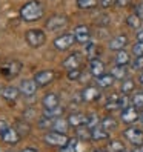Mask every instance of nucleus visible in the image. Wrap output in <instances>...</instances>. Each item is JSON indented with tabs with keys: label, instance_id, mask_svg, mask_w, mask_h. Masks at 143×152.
<instances>
[{
	"label": "nucleus",
	"instance_id": "1",
	"mask_svg": "<svg viewBox=\"0 0 143 152\" xmlns=\"http://www.w3.org/2000/svg\"><path fill=\"white\" fill-rule=\"evenodd\" d=\"M20 17L25 22H35L43 17V6L37 0H31V2L25 3L20 8Z\"/></svg>",
	"mask_w": 143,
	"mask_h": 152
},
{
	"label": "nucleus",
	"instance_id": "2",
	"mask_svg": "<svg viewBox=\"0 0 143 152\" xmlns=\"http://www.w3.org/2000/svg\"><path fill=\"white\" fill-rule=\"evenodd\" d=\"M129 106V98L128 95H119V94H114L108 98V102H106L105 104V108L108 109V111H114V109H125V108H128Z\"/></svg>",
	"mask_w": 143,
	"mask_h": 152
},
{
	"label": "nucleus",
	"instance_id": "3",
	"mask_svg": "<svg viewBox=\"0 0 143 152\" xmlns=\"http://www.w3.org/2000/svg\"><path fill=\"white\" fill-rule=\"evenodd\" d=\"M25 40L31 48H40L42 45L46 42V35H45V32L40 31V29H29L25 34Z\"/></svg>",
	"mask_w": 143,
	"mask_h": 152
},
{
	"label": "nucleus",
	"instance_id": "4",
	"mask_svg": "<svg viewBox=\"0 0 143 152\" xmlns=\"http://www.w3.org/2000/svg\"><path fill=\"white\" fill-rule=\"evenodd\" d=\"M45 141H46L48 145H51V146L63 148V146L68 145L69 138L66 137V134H60V132L52 131V132H48L46 135H45Z\"/></svg>",
	"mask_w": 143,
	"mask_h": 152
},
{
	"label": "nucleus",
	"instance_id": "5",
	"mask_svg": "<svg viewBox=\"0 0 143 152\" xmlns=\"http://www.w3.org/2000/svg\"><path fill=\"white\" fill-rule=\"evenodd\" d=\"M125 138H128V141L134 146H142L143 145V131L136 128V126H131L126 131L123 132Z\"/></svg>",
	"mask_w": 143,
	"mask_h": 152
},
{
	"label": "nucleus",
	"instance_id": "6",
	"mask_svg": "<svg viewBox=\"0 0 143 152\" xmlns=\"http://www.w3.org/2000/svg\"><path fill=\"white\" fill-rule=\"evenodd\" d=\"M68 23H69V20H68L66 15L56 14V15L49 17V20L46 22V28L49 31H57V29H62V28H66Z\"/></svg>",
	"mask_w": 143,
	"mask_h": 152
},
{
	"label": "nucleus",
	"instance_id": "7",
	"mask_svg": "<svg viewBox=\"0 0 143 152\" xmlns=\"http://www.w3.org/2000/svg\"><path fill=\"white\" fill-rule=\"evenodd\" d=\"M120 118L123 123H126V124H132V123H136L139 118H140V114H139V109L136 108V106H128V108H125L122 109V114H120Z\"/></svg>",
	"mask_w": 143,
	"mask_h": 152
},
{
	"label": "nucleus",
	"instance_id": "8",
	"mask_svg": "<svg viewBox=\"0 0 143 152\" xmlns=\"http://www.w3.org/2000/svg\"><path fill=\"white\" fill-rule=\"evenodd\" d=\"M20 71H22V63L17 60H12V61H8V63L0 69V72H2L6 78H14L15 75H19Z\"/></svg>",
	"mask_w": 143,
	"mask_h": 152
},
{
	"label": "nucleus",
	"instance_id": "9",
	"mask_svg": "<svg viewBox=\"0 0 143 152\" xmlns=\"http://www.w3.org/2000/svg\"><path fill=\"white\" fill-rule=\"evenodd\" d=\"M74 42H76L74 34H63V35H60V37H57L54 40V46L59 51H66V49H69L71 46H73Z\"/></svg>",
	"mask_w": 143,
	"mask_h": 152
},
{
	"label": "nucleus",
	"instance_id": "10",
	"mask_svg": "<svg viewBox=\"0 0 143 152\" xmlns=\"http://www.w3.org/2000/svg\"><path fill=\"white\" fill-rule=\"evenodd\" d=\"M37 83H35V80L32 78V80H22V83H20V94L22 95H25V97H31V95H34L35 92H37Z\"/></svg>",
	"mask_w": 143,
	"mask_h": 152
},
{
	"label": "nucleus",
	"instance_id": "11",
	"mask_svg": "<svg viewBox=\"0 0 143 152\" xmlns=\"http://www.w3.org/2000/svg\"><path fill=\"white\" fill-rule=\"evenodd\" d=\"M34 80H35V83H37L39 88L40 86H46V85H49L52 80H54V72L49 71V69L40 71V72H37V74L34 75Z\"/></svg>",
	"mask_w": 143,
	"mask_h": 152
},
{
	"label": "nucleus",
	"instance_id": "12",
	"mask_svg": "<svg viewBox=\"0 0 143 152\" xmlns=\"http://www.w3.org/2000/svg\"><path fill=\"white\" fill-rule=\"evenodd\" d=\"M59 102H60L59 100V95L54 94V92H49V94H46V95L43 97L42 104H43L45 111H52V109H56V108H59V106H60Z\"/></svg>",
	"mask_w": 143,
	"mask_h": 152
},
{
	"label": "nucleus",
	"instance_id": "13",
	"mask_svg": "<svg viewBox=\"0 0 143 152\" xmlns=\"http://www.w3.org/2000/svg\"><path fill=\"white\" fill-rule=\"evenodd\" d=\"M100 95H102V92H100L99 88L88 86V88H85L82 91V100L83 102H95V100L100 98Z\"/></svg>",
	"mask_w": 143,
	"mask_h": 152
},
{
	"label": "nucleus",
	"instance_id": "14",
	"mask_svg": "<svg viewBox=\"0 0 143 152\" xmlns=\"http://www.w3.org/2000/svg\"><path fill=\"white\" fill-rule=\"evenodd\" d=\"M89 35H91L89 34V28L85 25H78L74 29V37H76V42L78 43H83V45L89 43Z\"/></svg>",
	"mask_w": 143,
	"mask_h": 152
},
{
	"label": "nucleus",
	"instance_id": "15",
	"mask_svg": "<svg viewBox=\"0 0 143 152\" xmlns=\"http://www.w3.org/2000/svg\"><path fill=\"white\" fill-rule=\"evenodd\" d=\"M0 138H2L5 143H8V145H17L22 137H20V134L15 131V128H8Z\"/></svg>",
	"mask_w": 143,
	"mask_h": 152
},
{
	"label": "nucleus",
	"instance_id": "16",
	"mask_svg": "<svg viewBox=\"0 0 143 152\" xmlns=\"http://www.w3.org/2000/svg\"><path fill=\"white\" fill-rule=\"evenodd\" d=\"M89 71L94 77H100L105 74V63L99 58H92L89 60Z\"/></svg>",
	"mask_w": 143,
	"mask_h": 152
},
{
	"label": "nucleus",
	"instance_id": "17",
	"mask_svg": "<svg viewBox=\"0 0 143 152\" xmlns=\"http://www.w3.org/2000/svg\"><path fill=\"white\" fill-rule=\"evenodd\" d=\"M128 45V37L126 35H117V37H114L111 42H109V49L112 51H122L125 49V46Z\"/></svg>",
	"mask_w": 143,
	"mask_h": 152
},
{
	"label": "nucleus",
	"instance_id": "18",
	"mask_svg": "<svg viewBox=\"0 0 143 152\" xmlns=\"http://www.w3.org/2000/svg\"><path fill=\"white\" fill-rule=\"evenodd\" d=\"M78 65H80V56L77 54V52H74V54L68 56V57L63 60V63H62V66L66 68L68 71H71V69H77Z\"/></svg>",
	"mask_w": 143,
	"mask_h": 152
},
{
	"label": "nucleus",
	"instance_id": "19",
	"mask_svg": "<svg viewBox=\"0 0 143 152\" xmlns=\"http://www.w3.org/2000/svg\"><path fill=\"white\" fill-rule=\"evenodd\" d=\"M19 95H20V89L14 88V86H6L2 91V97L5 98L6 102H15Z\"/></svg>",
	"mask_w": 143,
	"mask_h": 152
},
{
	"label": "nucleus",
	"instance_id": "20",
	"mask_svg": "<svg viewBox=\"0 0 143 152\" xmlns=\"http://www.w3.org/2000/svg\"><path fill=\"white\" fill-rule=\"evenodd\" d=\"M68 121H69V126H74V128L83 126V124H86V115L80 112H74L68 117Z\"/></svg>",
	"mask_w": 143,
	"mask_h": 152
},
{
	"label": "nucleus",
	"instance_id": "21",
	"mask_svg": "<svg viewBox=\"0 0 143 152\" xmlns=\"http://www.w3.org/2000/svg\"><path fill=\"white\" fill-rule=\"evenodd\" d=\"M91 137H92L91 140H97V141H99V140H106L109 137V132L106 131L105 128H102L100 124H97L95 128L91 129Z\"/></svg>",
	"mask_w": 143,
	"mask_h": 152
},
{
	"label": "nucleus",
	"instance_id": "22",
	"mask_svg": "<svg viewBox=\"0 0 143 152\" xmlns=\"http://www.w3.org/2000/svg\"><path fill=\"white\" fill-rule=\"evenodd\" d=\"M69 128V121L62 118V117H57L54 121H52V129H54L56 132H60V134H66Z\"/></svg>",
	"mask_w": 143,
	"mask_h": 152
},
{
	"label": "nucleus",
	"instance_id": "23",
	"mask_svg": "<svg viewBox=\"0 0 143 152\" xmlns=\"http://www.w3.org/2000/svg\"><path fill=\"white\" fill-rule=\"evenodd\" d=\"M111 75L115 80H125L126 75H128V69H126V66H123V65H115L111 69Z\"/></svg>",
	"mask_w": 143,
	"mask_h": 152
},
{
	"label": "nucleus",
	"instance_id": "24",
	"mask_svg": "<svg viewBox=\"0 0 143 152\" xmlns=\"http://www.w3.org/2000/svg\"><path fill=\"white\" fill-rule=\"evenodd\" d=\"M114 80L115 78L111 74H103L100 77H97V85H99V88H109V86H112Z\"/></svg>",
	"mask_w": 143,
	"mask_h": 152
},
{
	"label": "nucleus",
	"instance_id": "25",
	"mask_svg": "<svg viewBox=\"0 0 143 152\" xmlns=\"http://www.w3.org/2000/svg\"><path fill=\"white\" fill-rule=\"evenodd\" d=\"M76 134H77V138L78 140H89V138H92L91 137V129H89L86 124L76 128Z\"/></svg>",
	"mask_w": 143,
	"mask_h": 152
},
{
	"label": "nucleus",
	"instance_id": "26",
	"mask_svg": "<svg viewBox=\"0 0 143 152\" xmlns=\"http://www.w3.org/2000/svg\"><path fill=\"white\" fill-rule=\"evenodd\" d=\"M129 60H131L129 52H126L125 49L117 51V56H115V63H117V65H123V66H126V65L129 63Z\"/></svg>",
	"mask_w": 143,
	"mask_h": 152
},
{
	"label": "nucleus",
	"instance_id": "27",
	"mask_svg": "<svg viewBox=\"0 0 143 152\" xmlns=\"http://www.w3.org/2000/svg\"><path fill=\"white\" fill-rule=\"evenodd\" d=\"M126 25L129 26V28H132V29H139L140 25H142V19L139 15H136V14H131V15L126 17Z\"/></svg>",
	"mask_w": 143,
	"mask_h": 152
},
{
	"label": "nucleus",
	"instance_id": "28",
	"mask_svg": "<svg viewBox=\"0 0 143 152\" xmlns=\"http://www.w3.org/2000/svg\"><path fill=\"white\" fill-rule=\"evenodd\" d=\"M100 126L105 128L106 131H111V129H115V128H117V121H115L114 117H105V118L100 121Z\"/></svg>",
	"mask_w": 143,
	"mask_h": 152
},
{
	"label": "nucleus",
	"instance_id": "29",
	"mask_svg": "<svg viewBox=\"0 0 143 152\" xmlns=\"http://www.w3.org/2000/svg\"><path fill=\"white\" fill-rule=\"evenodd\" d=\"M134 88H136V85H134V82L131 78H125L123 80V83H122V94H125V95H128L129 92H132L134 91Z\"/></svg>",
	"mask_w": 143,
	"mask_h": 152
},
{
	"label": "nucleus",
	"instance_id": "30",
	"mask_svg": "<svg viewBox=\"0 0 143 152\" xmlns=\"http://www.w3.org/2000/svg\"><path fill=\"white\" fill-rule=\"evenodd\" d=\"M77 6L80 8V10H91V8L97 6V0H76Z\"/></svg>",
	"mask_w": 143,
	"mask_h": 152
},
{
	"label": "nucleus",
	"instance_id": "31",
	"mask_svg": "<svg viewBox=\"0 0 143 152\" xmlns=\"http://www.w3.org/2000/svg\"><path fill=\"white\" fill-rule=\"evenodd\" d=\"M85 52H86V57L89 60H92V58H97V46L94 43H86V48H85Z\"/></svg>",
	"mask_w": 143,
	"mask_h": 152
},
{
	"label": "nucleus",
	"instance_id": "32",
	"mask_svg": "<svg viewBox=\"0 0 143 152\" xmlns=\"http://www.w3.org/2000/svg\"><path fill=\"white\" fill-rule=\"evenodd\" d=\"M77 146H78V138H69L68 145L62 148V152H77Z\"/></svg>",
	"mask_w": 143,
	"mask_h": 152
},
{
	"label": "nucleus",
	"instance_id": "33",
	"mask_svg": "<svg viewBox=\"0 0 143 152\" xmlns=\"http://www.w3.org/2000/svg\"><path fill=\"white\" fill-rule=\"evenodd\" d=\"M15 131L20 134V137H23V135H28L29 134V126H28V123H23V121H17L15 123Z\"/></svg>",
	"mask_w": 143,
	"mask_h": 152
},
{
	"label": "nucleus",
	"instance_id": "34",
	"mask_svg": "<svg viewBox=\"0 0 143 152\" xmlns=\"http://www.w3.org/2000/svg\"><path fill=\"white\" fill-rule=\"evenodd\" d=\"M131 103H132V106H136L137 109H143V92H137V94H134Z\"/></svg>",
	"mask_w": 143,
	"mask_h": 152
},
{
	"label": "nucleus",
	"instance_id": "35",
	"mask_svg": "<svg viewBox=\"0 0 143 152\" xmlns=\"http://www.w3.org/2000/svg\"><path fill=\"white\" fill-rule=\"evenodd\" d=\"M97 124H99V117H97L95 114H88L86 115V126L89 129H92V128L97 126Z\"/></svg>",
	"mask_w": 143,
	"mask_h": 152
},
{
	"label": "nucleus",
	"instance_id": "36",
	"mask_svg": "<svg viewBox=\"0 0 143 152\" xmlns=\"http://www.w3.org/2000/svg\"><path fill=\"white\" fill-rule=\"evenodd\" d=\"M108 149H109L111 152H123V151H125V146H123V143H122V141L114 140V141H111V143H109Z\"/></svg>",
	"mask_w": 143,
	"mask_h": 152
},
{
	"label": "nucleus",
	"instance_id": "37",
	"mask_svg": "<svg viewBox=\"0 0 143 152\" xmlns=\"http://www.w3.org/2000/svg\"><path fill=\"white\" fill-rule=\"evenodd\" d=\"M132 54L134 57H143V42H136L132 45Z\"/></svg>",
	"mask_w": 143,
	"mask_h": 152
},
{
	"label": "nucleus",
	"instance_id": "38",
	"mask_svg": "<svg viewBox=\"0 0 143 152\" xmlns=\"http://www.w3.org/2000/svg\"><path fill=\"white\" fill-rule=\"evenodd\" d=\"M62 112H63V108H60V106H59V108H56V109H52V111H45V117H46V118H52V117H60V114Z\"/></svg>",
	"mask_w": 143,
	"mask_h": 152
},
{
	"label": "nucleus",
	"instance_id": "39",
	"mask_svg": "<svg viewBox=\"0 0 143 152\" xmlns=\"http://www.w3.org/2000/svg\"><path fill=\"white\" fill-rule=\"evenodd\" d=\"M80 75H82V72L78 71V68L77 69H71V71H68V80H78L80 78Z\"/></svg>",
	"mask_w": 143,
	"mask_h": 152
},
{
	"label": "nucleus",
	"instance_id": "40",
	"mask_svg": "<svg viewBox=\"0 0 143 152\" xmlns=\"http://www.w3.org/2000/svg\"><path fill=\"white\" fill-rule=\"evenodd\" d=\"M132 69H136V71L143 69V57H136V58H134V61H132Z\"/></svg>",
	"mask_w": 143,
	"mask_h": 152
},
{
	"label": "nucleus",
	"instance_id": "41",
	"mask_svg": "<svg viewBox=\"0 0 143 152\" xmlns=\"http://www.w3.org/2000/svg\"><path fill=\"white\" fill-rule=\"evenodd\" d=\"M119 0H100V6L102 8H111L114 5H117Z\"/></svg>",
	"mask_w": 143,
	"mask_h": 152
},
{
	"label": "nucleus",
	"instance_id": "42",
	"mask_svg": "<svg viewBox=\"0 0 143 152\" xmlns=\"http://www.w3.org/2000/svg\"><path fill=\"white\" fill-rule=\"evenodd\" d=\"M52 121H54V120H49V118L45 117L43 120H40V121H39V124H40V128H48V126H51V128H52Z\"/></svg>",
	"mask_w": 143,
	"mask_h": 152
},
{
	"label": "nucleus",
	"instance_id": "43",
	"mask_svg": "<svg viewBox=\"0 0 143 152\" xmlns=\"http://www.w3.org/2000/svg\"><path fill=\"white\" fill-rule=\"evenodd\" d=\"M136 15H139L140 19H143V2L136 6Z\"/></svg>",
	"mask_w": 143,
	"mask_h": 152
},
{
	"label": "nucleus",
	"instance_id": "44",
	"mask_svg": "<svg viewBox=\"0 0 143 152\" xmlns=\"http://www.w3.org/2000/svg\"><path fill=\"white\" fill-rule=\"evenodd\" d=\"M8 128H10V126H8V124L3 121V120H0V137H2L3 135V132L8 129Z\"/></svg>",
	"mask_w": 143,
	"mask_h": 152
},
{
	"label": "nucleus",
	"instance_id": "45",
	"mask_svg": "<svg viewBox=\"0 0 143 152\" xmlns=\"http://www.w3.org/2000/svg\"><path fill=\"white\" fill-rule=\"evenodd\" d=\"M137 42H143V29L137 32Z\"/></svg>",
	"mask_w": 143,
	"mask_h": 152
},
{
	"label": "nucleus",
	"instance_id": "46",
	"mask_svg": "<svg viewBox=\"0 0 143 152\" xmlns=\"http://www.w3.org/2000/svg\"><path fill=\"white\" fill-rule=\"evenodd\" d=\"M129 3V0H119L117 2V5H120V6H126Z\"/></svg>",
	"mask_w": 143,
	"mask_h": 152
},
{
	"label": "nucleus",
	"instance_id": "47",
	"mask_svg": "<svg viewBox=\"0 0 143 152\" xmlns=\"http://www.w3.org/2000/svg\"><path fill=\"white\" fill-rule=\"evenodd\" d=\"M20 152H37L35 149H32V148H26V149H22Z\"/></svg>",
	"mask_w": 143,
	"mask_h": 152
},
{
	"label": "nucleus",
	"instance_id": "48",
	"mask_svg": "<svg viewBox=\"0 0 143 152\" xmlns=\"http://www.w3.org/2000/svg\"><path fill=\"white\" fill-rule=\"evenodd\" d=\"M132 152H143V145H142V146H139L136 151H132Z\"/></svg>",
	"mask_w": 143,
	"mask_h": 152
},
{
	"label": "nucleus",
	"instance_id": "49",
	"mask_svg": "<svg viewBox=\"0 0 143 152\" xmlns=\"http://www.w3.org/2000/svg\"><path fill=\"white\" fill-rule=\"evenodd\" d=\"M139 82L143 85V72H142V74H140V77H139Z\"/></svg>",
	"mask_w": 143,
	"mask_h": 152
},
{
	"label": "nucleus",
	"instance_id": "50",
	"mask_svg": "<svg viewBox=\"0 0 143 152\" xmlns=\"http://www.w3.org/2000/svg\"><path fill=\"white\" fill-rule=\"evenodd\" d=\"M94 152H106V151H103V149H97V151H94Z\"/></svg>",
	"mask_w": 143,
	"mask_h": 152
},
{
	"label": "nucleus",
	"instance_id": "51",
	"mask_svg": "<svg viewBox=\"0 0 143 152\" xmlns=\"http://www.w3.org/2000/svg\"><path fill=\"white\" fill-rule=\"evenodd\" d=\"M140 118H142V123H143V112L140 114Z\"/></svg>",
	"mask_w": 143,
	"mask_h": 152
},
{
	"label": "nucleus",
	"instance_id": "52",
	"mask_svg": "<svg viewBox=\"0 0 143 152\" xmlns=\"http://www.w3.org/2000/svg\"><path fill=\"white\" fill-rule=\"evenodd\" d=\"M6 152H12V151H6Z\"/></svg>",
	"mask_w": 143,
	"mask_h": 152
}]
</instances>
